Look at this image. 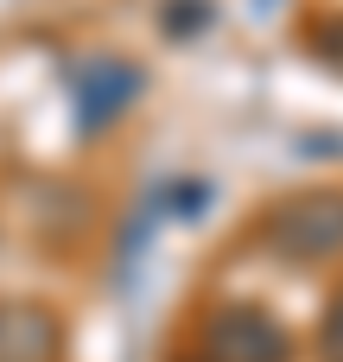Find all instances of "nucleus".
I'll use <instances>...</instances> for the list:
<instances>
[{
    "instance_id": "1",
    "label": "nucleus",
    "mask_w": 343,
    "mask_h": 362,
    "mask_svg": "<svg viewBox=\"0 0 343 362\" xmlns=\"http://www.w3.org/2000/svg\"><path fill=\"white\" fill-rule=\"evenodd\" d=\"M267 242H274V255H286L299 267L343 255V191H312V197L280 204L267 223Z\"/></svg>"
},
{
    "instance_id": "2",
    "label": "nucleus",
    "mask_w": 343,
    "mask_h": 362,
    "mask_svg": "<svg viewBox=\"0 0 343 362\" xmlns=\"http://www.w3.org/2000/svg\"><path fill=\"white\" fill-rule=\"evenodd\" d=\"M204 350H210V362H286V337H280L261 312L229 305V312L210 318Z\"/></svg>"
},
{
    "instance_id": "3",
    "label": "nucleus",
    "mask_w": 343,
    "mask_h": 362,
    "mask_svg": "<svg viewBox=\"0 0 343 362\" xmlns=\"http://www.w3.org/2000/svg\"><path fill=\"white\" fill-rule=\"evenodd\" d=\"M57 325L38 305H0V362H51Z\"/></svg>"
},
{
    "instance_id": "4",
    "label": "nucleus",
    "mask_w": 343,
    "mask_h": 362,
    "mask_svg": "<svg viewBox=\"0 0 343 362\" xmlns=\"http://www.w3.org/2000/svg\"><path fill=\"white\" fill-rule=\"evenodd\" d=\"M325 356H331V362H343V299H337V312L325 318Z\"/></svg>"
}]
</instances>
